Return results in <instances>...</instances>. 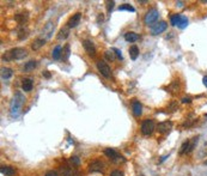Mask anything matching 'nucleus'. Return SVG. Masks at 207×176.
Returning a JSON list of instances; mask_svg holds the SVG:
<instances>
[{
    "mask_svg": "<svg viewBox=\"0 0 207 176\" xmlns=\"http://www.w3.org/2000/svg\"><path fill=\"white\" fill-rule=\"evenodd\" d=\"M42 76H43V77H46V78H50V77H52V74H50L48 71H44V72H42Z\"/></svg>",
    "mask_w": 207,
    "mask_h": 176,
    "instance_id": "a19ab883",
    "label": "nucleus"
},
{
    "mask_svg": "<svg viewBox=\"0 0 207 176\" xmlns=\"http://www.w3.org/2000/svg\"><path fill=\"white\" fill-rule=\"evenodd\" d=\"M69 54H71V52H69V45H66L65 48H64V50L61 52V58H62V60L67 61L68 58H69Z\"/></svg>",
    "mask_w": 207,
    "mask_h": 176,
    "instance_id": "393cba45",
    "label": "nucleus"
},
{
    "mask_svg": "<svg viewBox=\"0 0 207 176\" xmlns=\"http://www.w3.org/2000/svg\"><path fill=\"white\" fill-rule=\"evenodd\" d=\"M28 18H29V14L28 13H18V14H16L14 16V19L19 23L21 25H23V24H25L26 22H28Z\"/></svg>",
    "mask_w": 207,
    "mask_h": 176,
    "instance_id": "aec40b11",
    "label": "nucleus"
},
{
    "mask_svg": "<svg viewBox=\"0 0 207 176\" xmlns=\"http://www.w3.org/2000/svg\"><path fill=\"white\" fill-rule=\"evenodd\" d=\"M197 140H199V137H194V138H193V140L189 143V147H188L187 153H190V152L194 150V147H195V146H196V144H197Z\"/></svg>",
    "mask_w": 207,
    "mask_h": 176,
    "instance_id": "c85d7f7f",
    "label": "nucleus"
},
{
    "mask_svg": "<svg viewBox=\"0 0 207 176\" xmlns=\"http://www.w3.org/2000/svg\"><path fill=\"white\" fill-rule=\"evenodd\" d=\"M176 5H177V6H179V7H182V6H183V3H182V1H177V3H176Z\"/></svg>",
    "mask_w": 207,
    "mask_h": 176,
    "instance_id": "c03bdc74",
    "label": "nucleus"
},
{
    "mask_svg": "<svg viewBox=\"0 0 207 176\" xmlns=\"http://www.w3.org/2000/svg\"><path fill=\"white\" fill-rule=\"evenodd\" d=\"M110 176H123V174L120 170H114V171H111Z\"/></svg>",
    "mask_w": 207,
    "mask_h": 176,
    "instance_id": "e433bc0d",
    "label": "nucleus"
},
{
    "mask_svg": "<svg viewBox=\"0 0 207 176\" xmlns=\"http://www.w3.org/2000/svg\"><path fill=\"white\" fill-rule=\"evenodd\" d=\"M83 47L86 50V53L90 56H95L96 55V47L94 45V42L91 40H84L83 41Z\"/></svg>",
    "mask_w": 207,
    "mask_h": 176,
    "instance_id": "6e6552de",
    "label": "nucleus"
},
{
    "mask_svg": "<svg viewBox=\"0 0 207 176\" xmlns=\"http://www.w3.org/2000/svg\"><path fill=\"white\" fill-rule=\"evenodd\" d=\"M0 173H1L4 176H13V175L16 174V170L12 168V166L3 165L1 168H0Z\"/></svg>",
    "mask_w": 207,
    "mask_h": 176,
    "instance_id": "f3484780",
    "label": "nucleus"
},
{
    "mask_svg": "<svg viewBox=\"0 0 207 176\" xmlns=\"http://www.w3.org/2000/svg\"><path fill=\"white\" fill-rule=\"evenodd\" d=\"M44 45H46V40H44V38H36V40L31 43V49H32V50H39V49L42 48Z\"/></svg>",
    "mask_w": 207,
    "mask_h": 176,
    "instance_id": "dca6fc26",
    "label": "nucleus"
},
{
    "mask_svg": "<svg viewBox=\"0 0 207 176\" xmlns=\"http://www.w3.org/2000/svg\"><path fill=\"white\" fill-rule=\"evenodd\" d=\"M155 131V122L153 120L147 119V120H144L142 124H141V133L144 135H151Z\"/></svg>",
    "mask_w": 207,
    "mask_h": 176,
    "instance_id": "20e7f679",
    "label": "nucleus"
},
{
    "mask_svg": "<svg viewBox=\"0 0 207 176\" xmlns=\"http://www.w3.org/2000/svg\"><path fill=\"white\" fill-rule=\"evenodd\" d=\"M68 35H69V28H68V26H65V28L60 29V31H59V34H58L56 38H58L59 41H61V40H66V38L68 37Z\"/></svg>",
    "mask_w": 207,
    "mask_h": 176,
    "instance_id": "a211bd4d",
    "label": "nucleus"
},
{
    "mask_svg": "<svg viewBox=\"0 0 207 176\" xmlns=\"http://www.w3.org/2000/svg\"><path fill=\"white\" fill-rule=\"evenodd\" d=\"M25 102V98L22 92H16L13 98L10 103V116L11 118H18L19 113L22 110V107Z\"/></svg>",
    "mask_w": 207,
    "mask_h": 176,
    "instance_id": "f257e3e1",
    "label": "nucleus"
},
{
    "mask_svg": "<svg viewBox=\"0 0 207 176\" xmlns=\"http://www.w3.org/2000/svg\"><path fill=\"white\" fill-rule=\"evenodd\" d=\"M69 161H71L72 164H74V165H79L80 164V160H79V157H77V156H72Z\"/></svg>",
    "mask_w": 207,
    "mask_h": 176,
    "instance_id": "473e14b6",
    "label": "nucleus"
},
{
    "mask_svg": "<svg viewBox=\"0 0 207 176\" xmlns=\"http://www.w3.org/2000/svg\"><path fill=\"white\" fill-rule=\"evenodd\" d=\"M32 86H34L32 79H30V78H24L23 80H22V89H23V91H25V92L31 91Z\"/></svg>",
    "mask_w": 207,
    "mask_h": 176,
    "instance_id": "4468645a",
    "label": "nucleus"
},
{
    "mask_svg": "<svg viewBox=\"0 0 207 176\" xmlns=\"http://www.w3.org/2000/svg\"><path fill=\"white\" fill-rule=\"evenodd\" d=\"M36 66H37V63H36L35 60H30V61H28V63H25L24 71L25 72H31V71H34V69L36 68Z\"/></svg>",
    "mask_w": 207,
    "mask_h": 176,
    "instance_id": "4be33fe9",
    "label": "nucleus"
},
{
    "mask_svg": "<svg viewBox=\"0 0 207 176\" xmlns=\"http://www.w3.org/2000/svg\"><path fill=\"white\" fill-rule=\"evenodd\" d=\"M97 69H98V72H100L104 78H110L111 77V68L108 66V64L105 63V61L103 60H98L97 61Z\"/></svg>",
    "mask_w": 207,
    "mask_h": 176,
    "instance_id": "7ed1b4c3",
    "label": "nucleus"
},
{
    "mask_svg": "<svg viewBox=\"0 0 207 176\" xmlns=\"http://www.w3.org/2000/svg\"><path fill=\"white\" fill-rule=\"evenodd\" d=\"M119 11H129V12H135V8L129 4H123L119 7Z\"/></svg>",
    "mask_w": 207,
    "mask_h": 176,
    "instance_id": "bb28decb",
    "label": "nucleus"
},
{
    "mask_svg": "<svg viewBox=\"0 0 207 176\" xmlns=\"http://www.w3.org/2000/svg\"><path fill=\"white\" fill-rule=\"evenodd\" d=\"M187 25H188V18L186 16H182L181 14V19H179V22H178V28L179 29H184V28H187Z\"/></svg>",
    "mask_w": 207,
    "mask_h": 176,
    "instance_id": "a878e982",
    "label": "nucleus"
},
{
    "mask_svg": "<svg viewBox=\"0 0 207 176\" xmlns=\"http://www.w3.org/2000/svg\"><path fill=\"white\" fill-rule=\"evenodd\" d=\"M129 56H131V59L132 60H137V58L139 56V48H138V46H132L131 48H129Z\"/></svg>",
    "mask_w": 207,
    "mask_h": 176,
    "instance_id": "5701e85b",
    "label": "nucleus"
},
{
    "mask_svg": "<svg viewBox=\"0 0 207 176\" xmlns=\"http://www.w3.org/2000/svg\"><path fill=\"white\" fill-rule=\"evenodd\" d=\"M179 19H181V14H174V16L170 17V23H171V25H174V26H177Z\"/></svg>",
    "mask_w": 207,
    "mask_h": 176,
    "instance_id": "cd10ccee",
    "label": "nucleus"
},
{
    "mask_svg": "<svg viewBox=\"0 0 207 176\" xmlns=\"http://www.w3.org/2000/svg\"><path fill=\"white\" fill-rule=\"evenodd\" d=\"M170 108L173 109V111L178 110V104H177V103H175V102H173V103H171V105H170Z\"/></svg>",
    "mask_w": 207,
    "mask_h": 176,
    "instance_id": "58836bf2",
    "label": "nucleus"
},
{
    "mask_svg": "<svg viewBox=\"0 0 207 176\" xmlns=\"http://www.w3.org/2000/svg\"><path fill=\"white\" fill-rule=\"evenodd\" d=\"M159 18V12L157 8H151L150 11L146 12L145 17H144V23H145L146 25H155L156 22L158 21Z\"/></svg>",
    "mask_w": 207,
    "mask_h": 176,
    "instance_id": "f03ea898",
    "label": "nucleus"
},
{
    "mask_svg": "<svg viewBox=\"0 0 207 176\" xmlns=\"http://www.w3.org/2000/svg\"><path fill=\"white\" fill-rule=\"evenodd\" d=\"M104 155L109 158V160H111L113 162H115V163H120V162H124V158L121 156V155H119L118 152H116L114 148H105L104 150Z\"/></svg>",
    "mask_w": 207,
    "mask_h": 176,
    "instance_id": "39448f33",
    "label": "nucleus"
},
{
    "mask_svg": "<svg viewBox=\"0 0 207 176\" xmlns=\"http://www.w3.org/2000/svg\"><path fill=\"white\" fill-rule=\"evenodd\" d=\"M114 5H115V1H109L108 3V5H107V11H108V13H111V11H113V8H114Z\"/></svg>",
    "mask_w": 207,
    "mask_h": 176,
    "instance_id": "f704fd0d",
    "label": "nucleus"
},
{
    "mask_svg": "<svg viewBox=\"0 0 207 176\" xmlns=\"http://www.w3.org/2000/svg\"><path fill=\"white\" fill-rule=\"evenodd\" d=\"M80 19H82V13H76V14H73L71 17V18L68 19V22H67V26L69 29H72V28H76V26L80 23Z\"/></svg>",
    "mask_w": 207,
    "mask_h": 176,
    "instance_id": "9b49d317",
    "label": "nucleus"
},
{
    "mask_svg": "<svg viewBox=\"0 0 207 176\" xmlns=\"http://www.w3.org/2000/svg\"><path fill=\"white\" fill-rule=\"evenodd\" d=\"M138 38H139L138 34L133 32V31H128L124 34V40L127 42H135V41H138Z\"/></svg>",
    "mask_w": 207,
    "mask_h": 176,
    "instance_id": "412c9836",
    "label": "nucleus"
},
{
    "mask_svg": "<svg viewBox=\"0 0 207 176\" xmlns=\"http://www.w3.org/2000/svg\"><path fill=\"white\" fill-rule=\"evenodd\" d=\"M170 89H173L174 90V92H178L179 91V85H178V82H174L173 84H171V86H170Z\"/></svg>",
    "mask_w": 207,
    "mask_h": 176,
    "instance_id": "72a5a7b5",
    "label": "nucleus"
},
{
    "mask_svg": "<svg viewBox=\"0 0 207 176\" xmlns=\"http://www.w3.org/2000/svg\"><path fill=\"white\" fill-rule=\"evenodd\" d=\"M61 52H62L61 46H56L55 48L53 49V53H52L53 59H54V60H59V59H60V55H61Z\"/></svg>",
    "mask_w": 207,
    "mask_h": 176,
    "instance_id": "b1692460",
    "label": "nucleus"
},
{
    "mask_svg": "<svg viewBox=\"0 0 207 176\" xmlns=\"http://www.w3.org/2000/svg\"><path fill=\"white\" fill-rule=\"evenodd\" d=\"M103 163L101 162V161H98V160H96V161H92L91 163L89 164V171L90 173H97V171H102L103 170Z\"/></svg>",
    "mask_w": 207,
    "mask_h": 176,
    "instance_id": "9d476101",
    "label": "nucleus"
},
{
    "mask_svg": "<svg viewBox=\"0 0 207 176\" xmlns=\"http://www.w3.org/2000/svg\"><path fill=\"white\" fill-rule=\"evenodd\" d=\"M12 60H22L24 59L26 55H28V52H26L24 48H13L10 50Z\"/></svg>",
    "mask_w": 207,
    "mask_h": 176,
    "instance_id": "0eeeda50",
    "label": "nucleus"
},
{
    "mask_svg": "<svg viewBox=\"0 0 207 176\" xmlns=\"http://www.w3.org/2000/svg\"><path fill=\"white\" fill-rule=\"evenodd\" d=\"M189 140H187V142H184L183 144H182V146H181V150H179V155H183L184 152H187L188 151V147H189Z\"/></svg>",
    "mask_w": 207,
    "mask_h": 176,
    "instance_id": "2f4dec72",
    "label": "nucleus"
},
{
    "mask_svg": "<svg viewBox=\"0 0 207 176\" xmlns=\"http://www.w3.org/2000/svg\"><path fill=\"white\" fill-rule=\"evenodd\" d=\"M205 164H206V165H207V161H206V162H205Z\"/></svg>",
    "mask_w": 207,
    "mask_h": 176,
    "instance_id": "a18cd8bd",
    "label": "nucleus"
},
{
    "mask_svg": "<svg viewBox=\"0 0 207 176\" xmlns=\"http://www.w3.org/2000/svg\"><path fill=\"white\" fill-rule=\"evenodd\" d=\"M13 76V72L11 68L8 67H1V79L3 80H7Z\"/></svg>",
    "mask_w": 207,
    "mask_h": 176,
    "instance_id": "6ab92c4d",
    "label": "nucleus"
},
{
    "mask_svg": "<svg viewBox=\"0 0 207 176\" xmlns=\"http://www.w3.org/2000/svg\"><path fill=\"white\" fill-rule=\"evenodd\" d=\"M104 56H105L107 60L113 61V60L115 59V53L113 52V49H111V50H105V52H104Z\"/></svg>",
    "mask_w": 207,
    "mask_h": 176,
    "instance_id": "7c9ffc66",
    "label": "nucleus"
},
{
    "mask_svg": "<svg viewBox=\"0 0 207 176\" xmlns=\"http://www.w3.org/2000/svg\"><path fill=\"white\" fill-rule=\"evenodd\" d=\"M168 157H169V155H168V156H164V157H162V160L159 161V163H162V162H164V161L166 160V158H168Z\"/></svg>",
    "mask_w": 207,
    "mask_h": 176,
    "instance_id": "37998d69",
    "label": "nucleus"
},
{
    "mask_svg": "<svg viewBox=\"0 0 207 176\" xmlns=\"http://www.w3.org/2000/svg\"><path fill=\"white\" fill-rule=\"evenodd\" d=\"M54 31V24L52 22H48L46 25H44V28L42 30V35L44 36V40H47L52 36V34Z\"/></svg>",
    "mask_w": 207,
    "mask_h": 176,
    "instance_id": "ddd939ff",
    "label": "nucleus"
},
{
    "mask_svg": "<svg viewBox=\"0 0 207 176\" xmlns=\"http://www.w3.org/2000/svg\"><path fill=\"white\" fill-rule=\"evenodd\" d=\"M202 82H204V85L207 87V76H205L204 77V79H202Z\"/></svg>",
    "mask_w": 207,
    "mask_h": 176,
    "instance_id": "79ce46f5",
    "label": "nucleus"
},
{
    "mask_svg": "<svg viewBox=\"0 0 207 176\" xmlns=\"http://www.w3.org/2000/svg\"><path fill=\"white\" fill-rule=\"evenodd\" d=\"M132 109H133L134 116H137V118H139L142 114V105L138 100H133L132 101Z\"/></svg>",
    "mask_w": 207,
    "mask_h": 176,
    "instance_id": "f8f14e48",
    "label": "nucleus"
},
{
    "mask_svg": "<svg viewBox=\"0 0 207 176\" xmlns=\"http://www.w3.org/2000/svg\"><path fill=\"white\" fill-rule=\"evenodd\" d=\"M26 37H28V30H26L25 28H22L19 31H18V40H25Z\"/></svg>",
    "mask_w": 207,
    "mask_h": 176,
    "instance_id": "c756f323",
    "label": "nucleus"
},
{
    "mask_svg": "<svg viewBox=\"0 0 207 176\" xmlns=\"http://www.w3.org/2000/svg\"><path fill=\"white\" fill-rule=\"evenodd\" d=\"M173 128V122L171 121H163V122H159L157 125V129L159 133H169L170 129Z\"/></svg>",
    "mask_w": 207,
    "mask_h": 176,
    "instance_id": "1a4fd4ad",
    "label": "nucleus"
},
{
    "mask_svg": "<svg viewBox=\"0 0 207 176\" xmlns=\"http://www.w3.org/2000/svg\"><path fill=\"white\" fill-rule=\"evenodd\" d=\"M61 173H62L64 176H78V173L74 169H72L71 166H68V165L61 166Z\"/></svg>",
    "mask_w": 207,
    "mask_h": 176,
    "instance_id": "2eb2a0df",
    "label": "nucleus"
},
{
    "mask_svg": "<svg viewBox=\"0 0 207 176\" xmlns=\"http://www.w3.org/2000/svg\"><path fill=\"white\" fill-rule=\"evenodd\" d=\"M44 176H58V173L56 171H54V170H49L46 173V175Z\"/></svg>",
    "mask_w": 207,
    "mask_h": 176,
    "instance_id": "4c0bfd02",
    "label": "nucleus"
},
{
    "mask_svg": "<svg viewBox=\"0 0 207 176\" xmlns=\"http://www.w3.org/2000/svg\"><path fill=\"white\" fill-rule=\"evenodd\" d=\"M141 176H142V175H141Z\"/></svg>",
    "mask_w": 207,
    "mask_h": 176,
    "instance_id": "49530a36",
    "label": "nucleus"
},
{
    "mask_svg": "<svg viewBox=\"0 0 207 176\" xmlns=\"http://www.w3.org/2000/svg\"><path fill=\"white\" fill-rule=\"evenodd\" d=\"M166 29H168V24L165 22H158L155 25L151 26V34L156 36V35H159L162 32H164Z\"/></svg>",
    "mask_w": 207,
    "mask_h": 176,
    "instance_id": "423d86ee",
    "label": "nucleus"
},
{
    "mask_svg": "<svg viewBox=\"0 0 207 176\" xmlns=\"http://www.w3.org/2000/svg\"><path fill=\"white\" fill-rule=\"evenodd\" d=\"M113 52L115 53V55L118 56L120 60H122V59H123V56H122V53H121V50H120V49H118V48H113Z\"/></svg>",
    "mask_w": 207,
    "mask_h": 176,
    "instance_id": "c9c22d12",
    "label": "nucleus"
},
{
    "mask_svg": "<svg viewBox=\"0 0 207 176\" xmlns=\"http://www.w3.org/2000/svg\"><path fill=\"white\" fill-rule=\"evenodd\" d=\"M182 103H192V98L190 97H183L182 98Z\"/></svg>",
    "mask_w": 207,
    "mask_h": 176,
    "instance_id": "ea45409f",
    "label": "nucleus"
}]
</instances>
